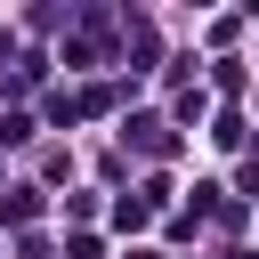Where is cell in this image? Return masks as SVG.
<instances>
[{"label":"cell","instance_id":"obj_1","mask_svg":"<svg viewBox=\"0 0 259 259\" xmlns=\"http://www.w3.org/2000/svg\"><path fill=\"white\" fill-rule=\"evenodd\" d=\"M0 219H8V227H24V219H40V194H32V186H16V194L0 202Z\"/></svg>","mask_w":259,"mask_h":259},{"label":"cell","instance_id":"obj_2","mask_svg":"<svg viewBox=\"0 0 259 259\" xmlns=\"http://www.w3.org/2000/svg\"><path fill=\"white\" fill-rule=\"evenodd\" d=\"M130 138H138V146H146V154H162V146H170V138H162V121H154V113H138V121H130Z\"/></svg>","mask_w":259,"mask_h":259},{"label":"cell","instance_id":"obj_3","mask_svg":"<svg viewBox=\"0 0 259 259\" xmlns=\"http://www.w3.org/2000/svg\"><path fill=\"white\" fill-rule=\"evenodd\" d=\"M243 194H259V154H251V162H243Z\"/></svg>","mask_w":259,"mask_h":259},{"label":"cell","instance_id":"obj_4","mask_svg":"<svg viewBox=\"0 0 259 259\" xmlns=\"http://www.w3.org/2000/svg\"><path fill=\"white\" fill-rule=\"evenodd\" d=\"M130 259H162V251H130Z\"/></svg>","mask_w":259,"mask_h":259}]
</instances>
